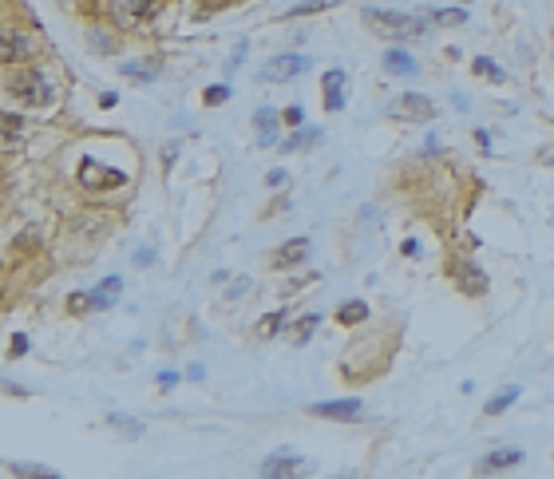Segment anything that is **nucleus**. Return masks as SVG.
I'll return each mask as SVG.
<instances>
[{
  "instance_id": "obj_1",
  "label": "nucleus",
  "mask_w": 554,
  "mask_h": 479,
  "mask_svg": "<svg viewBox=\"0 0 554 479\" xmlns=\"http://www.w3.org/2000/svg\"><path fill=\"white\" fill-rule=\"evenodd\" d=\"M364 28H369L372 36L380 40H412L424 32V20H416V16H404V13H380V8H364Z\"/></svg>"
},
{
  "instance_id": "obj_2",
  "label": "nucleus",
  "mask_w": 554,
  "mask_h": 479,
  "mask_svg": "<svg viewBox=\"0 0 554 479\" xmlns=\"http://www.w3.org/2000/svg\"><path fill=\"white\" fill-rule=\"evenodd\" d=\"M13 99H20L24 107H48L52 103V84L44 72H20L13 75V84H8Z\"/></svg>"
},
{
  "instance_id": "obj_3",
  "label": "nucleus",
  "mask_w": 554,
  "mask_h": 479,
  "mask_svg": "<svg viewBox=\"0 0 554 479\" xmlns=\"http://www.w3.org/2000/svg\"><path fill=\"white\" fill-rule=\"evenodd\" d=\"M309 68L305 56H273L266 68H261V79H270V84H285V79H293Z\"/></svg>"
},
{
  "instance_id": "obj_4",
  "label": "nucleus",
  "mask_w": 554,
  "mask_h": 479,
  "mask_svg": "<svg viewBox=\"0 0 554 479\" xmlns=\"http://www.w3.org/2000/svg\"><path fill=\"white\" fill-rule=\"evenodd\" d=\"M452 277H456V285L468 297H483V294H487V273H483L475 261H456V266H452Z\"/></svg>"
},
{
  "instance_id": "obj_5",
  "label": "nucleus",
  "mask_w": 554,
  "mask_h": 479,
  "mask_svg": "<svg viewBox=\"0 0 554 479\" xmlns=\"http://www.w3.org/2000/svg\"><path fill=\"white\" fill-rule=\"evenodd\" d=\"M32 52H36L32 36H24V32H16V28H8V32L0 36V60H4V63H20V60H28Z\"/></svg>"
},
{
  "instance_id": "obj_6",
  "label": "nucleus",
  "mask_w": 554,
  "mask_h": 479,
  "mask_svg": "<svg viewBox=\"0 0 554 479\" xmlns=\"http://www.w3.org/2000/svg\"><path fill=\"white\" fill-rule=\"evenodd\" d=\"M392 115L396 119H436V103L428 96H400Z\"/></svg>"
},
{
  "instance_id": "obj_7",
  "label": "nucleus",
  "mask_w": 554,
  "mask_h": 479,
  "mask_svg": "<svg viewBox=\"0 0 554 479\" xmlns=\"http://www.w3.org/2000/svg\"><path fill=\"white\" fill-rule=\"evenodd\" d=\"M313 416H329V420H353L360 416V400L357 396H348V400H317V404H309Z\"/></svg>"
},
{
  "instance_id": "obj_8",
  "label": "nucleus",
  "mask_w": 554,
  "mask_h": 479,
  "mask_svg": "<svg viewBox=\"0 0 554 479\" xmlns=\"http://www.w3.org/2000/svg\"><path fill=\"white\" fill-rule=\"evenodd\" d=\"M107 8H111V16H115V20L131 24V20H143V16H151L155 0H111Z\"/></svg>"
},
{
  "instance_id": "obj_9",
  "label": "nucleus",
  "mask_w": 554,
  "mask_h": 479,
  "mask_svg": "<svg viewBox=\"0 0 554 479\" xmlns=\"http://www.w3.org/2000/svg\"><path fill=\"white\" fill-rule=\"evenodd\" d=\"M321 84H325V107H329V111L345 107V96H341V87H345V72H341V68L325 72V75H321Z\"/></svg>"
},
{
  "instance_id": "obj_10",
  "label": "nucleus",
  "mask_w": 554,
  "mask_h": 479,
  "mask_svg": "<svg viewBox=\"0 0 554 479\" xmlns=\"http://www.w3.org/2000/svg\"><path fill=\"white\" fill-rule=\"evenodd\" d=\"M79 167H84V174H79V178H84L87 186H123V183H127V174H123V171H111V174H91V171H95V159H84ZM99 171H107V167H99Z\"/></svg>"
},
{
  "instance_id": "obj_11",
  "label": "nucleus",
  "mask_w": 554,
  "mask_h": 479,
  "mask_svg": "<svg viewBox=\"0 0 554 479\" xmlns=\"http://www.w3.org/2000/svg\"><path fill=\"white\" fill-rule=\"evenodd\" d=\"M384 68L392 75H416V56H408L404 48H388L384 52Z\"/></svg>"
},
{
  "instance_id": "obj_12",
  "label": "nucleus",
  "mask_w": 554,
  "mask_h": 479,
  "mask_svg": "<svg viewBox=\"0 0 554 479\" xmlns=\"http://www.w3.org/2000/svg\"><path fill=\"white\" fill-rule=\"evenodd\" d=\"M297 464H301V459H297L289 448H282V452H273L270 459L261 464V476H285V471H293Z\"/></svg>"
},
{
  "instance_id": "obj_13",
  "label": "nucleus",
  "mask_w": 554,
  "mask_h": 479,
  "mask_svg": "<svg viewBox=\"0 0 554 479\" xmlns=\"http://www.w3.org/2000/svg\"><path fill=\"white\" fill-rule=\"evenodd\" d=\"M119 289H123V282H119V277H103V285H95V289H91V305H95V309H111V305H115V294H119Z\"/></svg>"
},
{
  "instance_id": "obj_14",
  "label": "nucleus",
  "mask_w": 554,
  "mask_h": 479,
  "mask_svg": "<svg viewBox=\"0 0 554 479\" xmlns=\"http://www.w3.org/2000/svg\"><path fill=\"white\" fill-rule=\"evenodd\" d=\"M518 459H523V452L518 448H499V452H491L487 459L479 464V471H499V467H515Z\"/></svg>"
},
{
  "instance_id": "obj_15",
  "label": "nucleus",
  "mask_w": 554,
  "mask_h": 479,
  "mask_svg": "<svg viewBox=\"0 0 554 479\" xmlns=\"http://www.w3.org/2000/svg\"><path fill=\"white\" fill-rule=\"evenodd\" d=\"M305 254H309V242L305 238H297V242H285L282 250H277V266H301V261H305Z\"/></svg>"
},
{
  "instance_id": "obj_16",
  "label": "nucleus",
  "mask_w": 554,
  "mask_h": 479,
  "mask_svg": "<svg viewBox=\"0 0 554 479\" xmlns=\"http://www.w3.org/2000/svg\"><path fill=\"white\" fill-rule=\"evenodd\" d=\"M369 317V305L364 301H345V305L337 309V321L345 325V329H353V325H360V321Z\"/></svg>"
},
{
  "instance_id": "obj_17",
  "label": "nucleus",
  "mask_w": 554,
  "mask_h": 479,
  "mask_svg": "<svg viewBox=\"0 0 554 479\" xmlns=\"http://www.w3.org/2000/svg\"><path fill=\"white\" fill-rule=\"evenodd\" d=\"M321 139V127H301V131H293V135L282 143V151H301V147H313Z\"/></svg>"
},
{
  "instance_id": "obj_18",
  "label": "nucleus",
  "mask_w": 554,
  "mask_h": 479,
  "mask_svg": "<svg viewBox=\"0 0 554 479\" xmlns=\"http://www.w3.org/2000/svg\"><path fill=\"white\" fill-rule=\"evenodd\" d=\"M515 400H518V388H503L499 396H491V400L483 404V412H487V416H499V412H507Z\"/></svg>"
},
{
  "instance_id": "obj_19",
  "label": "nucleus",
  "mask_w": 554,
  "mask_h": 479,
  "mask_svg": "<svg viewBox=\"0 0 554 479\" xmlns=\"http://www.w3.org/2000/svg\"><path fill=\"white\" fill-rule=\"evenodd\" d=\"M475 75L491 79V84H503V79H507V72H503L495 60H487V56H475Z\"/></svg>"
},
{
  "instance_id": "obj_20",
  "label": "nucleus",
  "mask_w": 554,
  "mask_h": 479,
  "mask_svg": "<svg viewBox=\"0 0 554 479\" xmlns=\"http://www.w3.org/2000/svg\"><path fill=\"white\" fill-rule=\"evenodd\" d=\"M285 321H289V313H285V309H277V313H270V317L258 321V333H261V337H273V333L282 329Z\"/></svg>"
},
{
  "instance_id": "obj_21",
  "label": "nucleus",
  "mask_w": 554,
  "mask_h": 479,
  "mask_svg": "<svg viewBox=\"0 0 554 479\" xmlns=\"http://www.w3.org/2000/svg\"><path fill=\"white\" fill-rule=\"evenodd\" d=\"M325 8H332V0H305V4L289 8V16H313V13H325Z\"/></svg>"
},
{
  "instance_id": "obj_22",
  "label": "nucleus",
  "mask_w": 554,
  "mask_h": 479,
  "mask_svg": "<svg viewBox=\"0 0 554 479\" xmlns=\"http://www.w3.org/2000/svg\"><path fill=\"white\" fill-rule=\"evenodd\" d=\"M273 123H277V115H273V111H258V127H261V143H273Z\"/></svg>"
},
{
  "instance_id": "obj_23",
  "label": "nucleus",
  "mask_w": 554,
  "mask_h": 479,
  "mask_svg": "<svg viewBox=\"0 0 554 479\" xmlns=\"http://www.w3.org/2000/svg\"><path fill=\"white\" fill-rule=\"evenodd\" d=\"M4 139L8 143H20V115H13V111L4 115Z\"/></svg>"
},
{
  "instance_id": "obj_24",
  "label": "nucleus",
  "mask_w": 554,
  "mask_h": 479,
  "mask_svg": "<svg viewBox=\"0 0 554 479\" xmlns=\"http://www.w3.org/2000/svg\"><path fill=\"white\" fill-rule=\"evenodd\" d=\"M13 471L16 476H56V471L44 467V464H13Z\"/></svg>"
},
{
  "instance_id": "obj_25",
  "label": "nucleus",
  "mask_w": 554,
  "mask_h": 479,
  "mask_svg": "<svg viewBox=\"0 0 554 479\" xmlns=\"http://www.w3.org/2000/svg\"><path fill=\"white\" fill-rule=\"evenodd\" d=\"M91 48L103 52V56H111V52H115V40H111L107 32H91Z\"/></svg>"
},
{
  "instance_id": "obj_26",
  "label": "nucleus",
  "mask_w": 554,
  "mask_h": 479,
  "mask_svg": "<svg viewBox=\"0 0 554 479\" xmlns=\"http://www.w3.org/2000/svg\"><path fill=\"white\" fill-rule=\"evenodd\" d=\"M214 107V103H222V99H230V84H214V87H206V96H202Z\"/></svg>"
},
{
  "instance_id": "obj_27",
  "label": "nucleus",
  "mask_w": 554,
  "mask_h": 479,
  "mask_svg": "<svg viewBox=\"0 0 554 479\" xmlns=\"http://www.w3.org/2000/svg\"><path fill=\"white\" fill-rule=\"evenodd\" d=\"M436 24H468V13H459V8H447V13H436Z\"/></svg>"
},
{
  "instance_id": "obj_28",
  "label": "nucleus",
  "mask_w": 554,
  "mask_h": 479,
  "mask_svg": "<svg viewBox=\"0 0 554 479\" xmlns=\"http://www.w3.org/2000/svg\"><path fill=\"white\" fill-rule=\"evenodd\" d=\"M111 424H115V428L123 432V436H139V432H143V428L135 424V420H127V416H111Z\"/></svg>"
},
{
  "instance_id": "obj_29",
  "label": "nucleus",
  "mask_w": 554,
  "mask_h": 479,
  "mask_svg": "<svg viewBox=\"0 0 554 479\" xmlns=\"http://www.w3.org/2000/svg\"><path fill=\"white\" fill-rule=\"evenodd\" d=\"M317 325H321V317H317V313H309V317L297 321V333H301V337H309V333L317 329Z\"/></svg>"
},
{
  "instance_id": "obj_30",
  "label": "nucleus",
  "mask_w": 554,
  "mask_h": 479,
  "mask_svg": "<svg viewBox=\"0 0 554 479\" xmlns=\"http://www.w3.org/2000/svg\"><path fill=\"white\" fill-rule=\"evenodd\" d=\"M246 289H249V277H238V282L230 285V289H226V297H230V301H238V297L246 294Z\"/></svg>"
},
{
  "instance_id": "obj_31",
  "label": "nucleus",
  "mask_w": 554,
  "mask_h": 479,
  "mask_svg": "<svg viewBox=\"0 0 554 479\" xmlns=\"http://www.w3.org/2000/svg\"><path fill=\"white\" fill-rule=\"evenodd\" d=\"M24 353H28V337L24 333H16L13 337V356H24Z\"/></svg>"
},
{
  "instance_id": "obj_32",
  "label": "nucleus",
  "mask_w": 554,
  "mask_h": 479,
  "mask_svg": "<svg viewBox=\"0 0 554 479\" xmlns=\"http://www.w3.org/2000/svg\"><path fill=\"white\" fill-rule=\"evenodd\" d=\"M282 119H285L289 127H301V119H305V115H301V107H289V111L282 115Z\"/></svg>"
},
{
  "instance_id": "obj_33",
  "label": "nucleus",
  "mask_w": 554,
  "mask_h": 479,
  "mask_svg": "<svg viewBox=\"0 0 554 479\" xmlns=\"http://www.w3.org/2000/svg\"><path fill=\"white\" fill-rule=\"evenodd\" d=\"M178 384V372H159V388H174Z\"/></svg>"
},
{
  "instance_id": "obj_34",
  "label": "nucleus",
  "mask_w": 554,
  "mask_h": 479,
  "mask_svg": "<svg viewBox=\"0 0 554 479\" xmlns=\"http://www.w3.org/2000/svg\"><path fill=\"white\" fill-rule=\"evenodd\" d=\"M400 250H404L408 258H416V254H420V246H416V238H408V242H404V246H400Z\"/></svg>"
},
{
  "instance_id": "obj_35",
  "label": "nucleus",
  "mask_w": 554,
  "mask_h": 479,
  "mask_svg": "<svg viewBox=\"0 0 554 479\" xmlns=\"http://www.w3.org/2000/svg\"><path fill=\"white\" fill-rule=\"evenodd\" d=\"M115 99H119L115 91H103V96H99V103H103V107H115Z\"/></svg>"
},
{
  "instance_id": "obj_36",
  "label": "nucleus",
  "mask_w": 554,
  "mask_h": 479,
  "mask_svg": "<svg viewBox=\"0 0 554 479\" xmlns=\"http://www.w3.org/2000/svg\"><path fill=\"white\" fill-rule=\"evenodd\" d=\"M542 162H546V167H554V147H546V151H542Z\"/></svg>"
},
{
  "instance_id": "obj_37",
  "label": "nucleus",
  "mask_w": 554,
  "mask_h": 479,
  "mask_svg": "<svg viewBox=\"0 0 554 479\" xmlns=\"http://www.w3.org/2000/svg\"><path fill=\"white\" fill-rule=\"evenodd\" d=\"M210 4H226V0H210Z\"/></svg>"
}]
</instances>
